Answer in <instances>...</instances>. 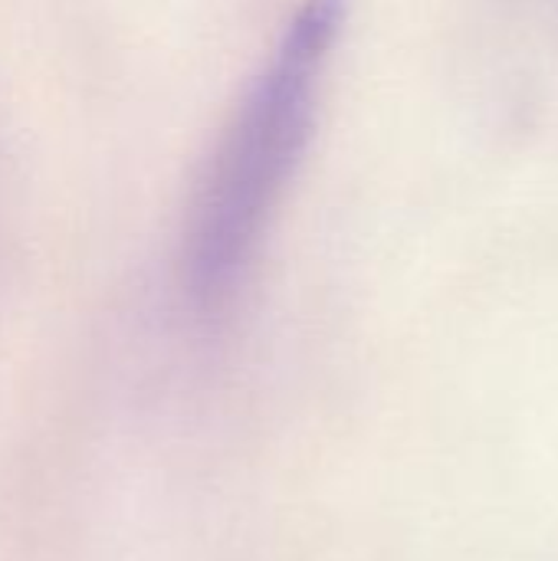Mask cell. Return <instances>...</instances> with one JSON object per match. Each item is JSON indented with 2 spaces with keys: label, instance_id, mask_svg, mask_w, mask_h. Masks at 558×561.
<instances>
[{
  "label": "cell",
  "instance_id": "cell-1",
  "mask_svg": "<svg viewBox=\"0 0 558 561\" xmlns=\"http://www.w3.org/2000/svg\"><path fill=\"white\" fill-rule=\"evenodd\" d=\"M349 0H299L224 118L184 204L178 293L197 322H220L312 148Z\"/></svg>",
  "mask_w": 558,
  "mask_h": 561
}]
</instances>
